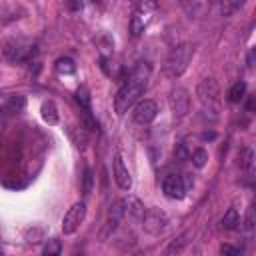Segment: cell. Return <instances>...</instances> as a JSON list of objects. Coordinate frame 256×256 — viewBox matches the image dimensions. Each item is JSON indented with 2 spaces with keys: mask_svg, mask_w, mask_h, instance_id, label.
Listing matches in <instances>:
<instances>
[{
  "mask_svg": "<svg viewBox=\"0 0 256 256\" xmlns=\"http://www.w3.org/2000/svg\"><path fill=\"white\" fill-rule=\"evenodd\" d=\"M148 76H150V64L148 62H140L138 66L132 70L128 82H124L120 86V90L116 92V96H114V110H116V114H120V116L126 114L138 102V98L146 90Z\"/></svg>",
  "mask_w": 256,
  "mask_h": 256,
  "instance_id": "cell-1",
  "label": "cell"
},
{
  "mask_svg": "<svg viewBox=\"0 0 256 256\" xmlns=\"http://www.w3.org/2000/svg\"><path fill=\"white\" fill-rule=\"evenodd\" d=\"M194 52H196V44H180L176 48H172V52L168 54L166 62H164V76L168 78H178L186 72L190 60L194 58Z\"/></svg>",
  "mask_w": 256,
  "mask_h": 256,
  "instance_id": "cell-2",
  "label": "cell"
},
{
  "mask_svg": "<svg viewBox=\"0 0 256 256\" xmlns=\"http://www.w3.org/2000/svg\"><path fill=\"white\" fill-rule=\"evenodd\" d=\"M2 52L10 62H26L36 54V48L24 38H10L4 42Z\"/></svg>",
  "mask_w": 256,
  "mask_h": 256,
  "instance_id": "cell-3",
  "label": "cell"
},
{
  "mask_svg": "<svg viewBox=\"0 0 256 256\" xmlns=\"http://www.w3.org/2000/svg\"><path fill=\"white\" fill-rule=\"evenodd\" d=\"M154 10H156V4L154 2H146V0H144V2H136L134 4V12L130 16V34L134 38H138L142 32L146 30Z\"/></svg>",
  "mask_w": 256,
  "mask_h": 256,
  "instance_id": "cell-4",
  "label": "cell"
},
{
  "mask_svg": "<svg viewBox=\"0 0 256 256\" xmlns=\"http://www.w3.org/2000/svg\"><path fill=\"white\" fill-rule=\"evenodd\" d=\"M142 226L148 234L158 236L160 232H164V228L168 226V214L162 208H146L144 216H142Z\"/></svg>",
  "mask_w": 256,
  "mask_h": 256,
  "instance_id": "cell-5",
  "label": "cell"
},
{
  "mask_svg": "<svg viewBox=\"0 0 256 256\" xmlns=\"http://www.w3.org/2000/svg\"><path fill=\"white\" fill-rule=\"evenodd\" d=\"M84 218H86V204L84 202L72 204L68 208V212L64 214V218H62V232L66 236L74 234L80 228V224L84 222Z\"/></svg>",
  "mask_w": 256,
  "mask_h": 256,
  "instance_id": "cell-6",
  "label": "cell"
},
{
  "mask_svg": "<svg viewBox=\"0 0 256 256\" xmlns=\"http://www.w3.org/2000/svg\"><path fill=\"white\" fill-rule=\"evenodd\" d=\"M168 102H170L172 114H174L176 118H182V116H186L188 110H190V94H188V90H184V88H174V90L170 92Z\"/></svg>",
  "mask_w": 256,
  "mask_h": 256,
  "instance_id": "cell-7",
  "label": "cell"
},
{
  "mask_svg": "<svg viewBox=\"0 0 256 256\" xmlns=\"http://www.w3.org/2000/svg\"><path fill=\"white\" fill-rule=\"evenodd\" d=\"M196 96L202 104H216L218 102V96H220V88H218V82L214 78H204L198 86H196Z\"/></svg>",
  "mask_w": 256,
  "mask_h": 256,
  "instance_id": "cell-8",
  "label": "cell"
},
{
  "mask_svg": "<svg viewBox=\"0 0 256 256\" xmlns=\"http://www.w3.org/2000/svg\"><path fill=\"white\" fill-rule=\"evenodd\" d=\"M162 190L164 194L172 200H182L186 196V186H184V178L176 176V174H168L162 182Z\"/></svg>",
  "mask_w": 256,
  "mask_h": 256,
  "instance_id": "cell-9",
  "label": "cell"
},
{
  "mask_svg": "<svg viewBox=\"0 0 256 256\" xmlns=\"http://www.w3.org/2000/svg\"><path fill=\"white\" fill-rule=\"evenodd\" d=\"M120 206H122V216H126L128 220H134V222H142L146 208L136 196H128V198L120 200Z\"/></svg>",
  "mask_w": 256,
  "mask_h": 256,
  "instance_id": "cell-10",
  "label": "cell"
},
{
  "mask_svg": "<svg viewBox=\"0 0 256 256\" xmlns=\"http://www.w3.org/2000/svg\"><path fill=\"white\" fill-rule=\"evenodd\" d=\"M156 114H158V106H156L154 100H142V102H138L136 108H134V112H132L134 122H138V124H150L156 118Z\"/></svg>",
  "mask_w": 256,
  "mask_h": 256,
  "instance_id": "cell-11",
  "label": "cell"
},
{
  "mask_svg": "<svg viewBox=\"0 0 256 256\" xmlns=\"http://www.w3.org/2000/svg\"><path fill=\"white\" fill-rule=\"evenodd\" d=\"M114 180H116L118 188H122V190H130V186H132L130 172H128V168L124 166V160H122L120 154L114 156Z\"/></svg>",
  "mask_w": 256,
  "mask_h": 256,
  "instance_id": "cell-12",
  "label": "cell"
},
{
  "mask_svg": "<svg viewBox=\"0 0 256 256\" xmlns=\"http://www.w3.org/2000/svg\"><path fill=\"white\" fill-rule=\"evenodd\" d=\"M24 108H26V98L20 94H14V96H8V98L0 104V114L2 116H16Z\"/></svg>",
  "mask_w": 256,
  "mask_h": 256,
  "instance_id": "cell-13",
  "label": "cell"
},
{
  "mask_svg": "<svg viewBox=\"0 0 256 256\" xmlns=\"http://www.w3.org/2000/svg\"><path fill=\"white\" fill-rule=\"evenodd\" d=\"M238 160H240V162H238V164H240V170H242L246 176H252V172H254V150H252V148H242Z\"/></svg>",
  "mask_w": 256,
  "mask_h": 256,
  "instance_id": "cell-14",
  "label": "cell"
},
{
  "mask_svg": "<svg viewBox=\"0 0 256 256\" xmlns=\"http://www.w3.org/2000/svg\"><path fill=\"white\" fill-rule=\"evenodd\" d=\"M222 226L226 230H236L240 228V216H238V210L236 208H228L226 214L222 216Z\"/></svg>",
  "mask_w": 256,
  "mask_h": 256,
  "instance_id": "cell-15",
  "label": "cell"
},
{
  "mask_svg": "<svg viewBox=\"0 0 256 256\" xmlns=\"http://www.w3.org/2000/svg\"><path fill=\"white\" fill-rule=\"evenodd\" d=\"M188 238H190V232H184V234H180L178 238H174V240L168 244V248H166V256H178V254L184 250V246L188 244Z\"/></svg>",
  "mask_w": 256,
  "mask_h": 256,
  "instance_id": "cell-16",
  "label": "cell"
},
{
  "mask_svg": "<svg viewBox=\"0 0 256 256\" xmlns=\"http://www.w3.org/2000/svg\"><path fill=\"white\" fill-rule=\"evenodd\" d=\"M40 112H42V120H44V122H48L50 126L58 124V110H56V106H54L52 100L44 102L42 108H40Z\"/></svg>",
  "mask_w": 256,
  "mask_h": 256,
  "instance_id": "cell-17",
  "label": "cell"
},
{
  "mask_svg": "<svg viewBox=\"0 0 256 256\" xmlns=\"http://www.w3.org/2000/svg\"><path fill=\"white\" fill-rule=\"evenodd\" d=\"M74 70H76V64H74L72 58L62 56V58L56 60V72L58 74H74Z\"/></svg>",
  "mask_w": 256,
  "mask_h": 256,
  "instance_id": "cell-18",
  "label": "cell"
},
{
  "mask_svg": "<svg viewBox=\"0 0 256 256\" xmlns=\"http://www.w3.org/2000/svg\"><path fill=\"white\" fill-rule=\"evenodd\" d=\"M244 94H246V82L244 80H238L230 90H228V100L230 102H240L244 98Z\"/></svg>",
  "mask_w": 256,
  "mask_h": 256,
  "instance_id": "cell-19",
  "label": "cell"
},
{
  "mask_svg": "<svg viewBox=\"0 0 256 256\" xmlns=\"http://www.w3.org/2000/svg\"><path fill=\"white\" fill-rule=\"evenodd\" d=\"M42 256H62V242L58 238H50L42 250Z\"/></svg>",
  "mask_w": 256,
  "mask_h": 256,
  "instance_id": "cell-20",
  "label": "cell"
},
{
  "mask_svg": "<svg viewBox=\"0 0 256 256\" xmlns=\"http://www.w3.org/2000/svg\"><path fill=\"white\" fill-rule=\"evenodd\" d=\"M242 6H244L242 0H240V2H238V0H234V2H232V0H224V2L220 4V12H222V16H232Z\"/></svg>",
  "mask_w": 256,
  "mask_h": 256,
  "instance_id": "cell-21",
  "label": "cell"
},
{
  "mask_svg": "<svg viewBox=\"0 0 256 256\" xmlns=\"http://www.w3.org/2000/svg\"><path fill=\"white\" fill-rule=\"evenodd\" d=\"M190 160H192V164H194L196 168H202L206 164V160H208V152L204 148H196V150L190 152Z\"/></svg>",
  "mask_w": 256,
  "mask_h": 256,
  "instance_id": "cell-22",
  "label": "cell"
},
{
  "mask_svg": "<svg viewBox=\"0 0 256 256\" xmlns=\"http://www.w3.org/2000/svg\"><path fill=\"white\" fill-rule=\"evenodd\" d=\"M76 102L84 108V112L90 110V92H88L86 86H80V88L76 90Z\"/></svg>",
  "mask_w": 256,
  "mask_h": 256,
  "instance_id": "cell-23",
  "label": "cell"
},
{
  "mask_svg": "<svg viewBox=\"0 0 256 256\" xmlns=\"http://www.w3.org/2000/svg\"><path fill=\"white\" fill-rule=\"evenodd\" d=\"M94 188V172L90 168L84 170V176H82V194H90Z\"/></svg>",
  "mask_w": 256,
  "mask_h": 256,
  "instance_id": "cell-24",
  "label": "cell"
},
{
  "mask_svg": "<svg viewBox=\"0 0 256 256\" xmlns=\"http://www.w3.org/2000/svg\"><path fill=\"white\" fill-rule=\"evenodd\" d=\"M254 224H256V216H254V208L250 206V208L246 210L244 220H242V226H244L246 232H252V230H254Z\"/></svg>",
  "mask_w": 256,
  "mask_h": 256,
  "instance_id": "cell-25",
  "label": "cell"
},
{
  "mask_svg": "<svg viewBox=\"0 0 256 256\" xmlns=\"http://www.w3.org/2000/svg\"><path fill=\"white\" fill-rule=\"evenodd\" d=\"M176 158H178V160H188V158H190V150H188L186 142H180V144H178V148H176Z\"/></svg>",
  "mask_w": 256,
  "mask_h": 256,
  "instance_id": "cell-26",
  "label": "cell"
},
{
  "mask_svg": "<svg viewBox=\"0 0 256 256\" xmlns=\"http://www.w3.org/2000/svg\"><path fill=\"white\" fill-rule=\"evenodd\" d=\"M222 256H242V254H240L238 248H234V246H230V244H224V246H222Z\"/></svg>",
  "mask_w": 256,
  "mask_h": 256,
  "instance_id": "cell-27",
  "label": "cell"
},
{
  "mask_svg": "<svg viewBox=\"0 0 256 256\" xmlns=\"http://www.w3.org/2000/svg\"><path fill=\"white\" fill-rule=\"evenodd\" d=\"M254 106H256V100H254V96H250V98H248V102H246V108H248V112H252V110H254Z\"/></svg>",
  "mask_w": 256,
  "mask_h": 256,
  "instance_id": "cell-28",
  "label": "cell"
},
{
  "mask_svg": "<svg viewBox=\"0 0 256 256\" xmlns=\"http://www.w3.org/2000/svg\"><path fill=\"white\" fill-rule=\"evenodd\" d=\"M68 8H72V10H80V8H82V2H70Z\"/></svg>",
  "mask_w": 256,
  "mask_h": 256,
  "instance_id": "cell-29",
  "label": "cell"
},
{
  "mask_svg": "<svg viewBox=\"0 0 256 256\" xmlns=\"http://www.w3.org/2000/svg\"><path fill=\"white\" fill-rule=\"evenodd\" d=\"M214 136H216L214 132H204V134H202V138H204V140H212Z\"/></svg>",
  "mask_w": 256,
  "mask_h": 256,
  "instance_id": "cell-30",
  "label": "cell"
},
{
  "mask_svg": "<svg viewBox=\"0 0 256 256\" xmlns=\"http://www.w3.org/2000/svg\"><path fill=\"white\" fill-rule=\"evenodd\" d=\"M0 256H4V252H2V248H0Z\"/></svg>",
  "mask_w": 256,
  "mask_h": 256,
  "instance_id": "cell-31",
  "label": "cell"
}]
</instances>
